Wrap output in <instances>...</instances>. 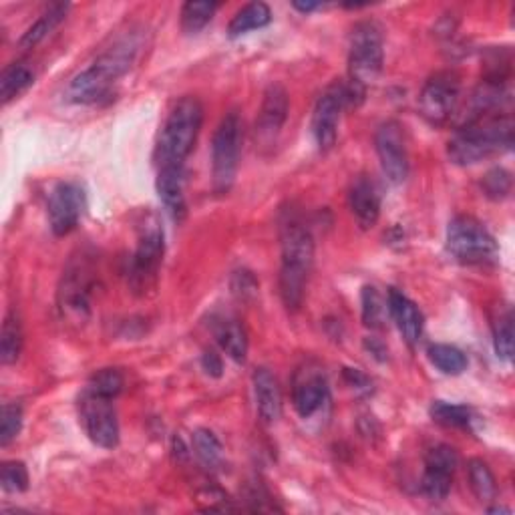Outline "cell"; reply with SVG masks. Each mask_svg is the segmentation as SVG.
Segmentation results:
<instances>
[{"mask_svg": "<svg viewBox=\"0 0 515 515\" xmlns=\"http://www.w3.org/2000/svg\"><path fill=\"white\" fill-rule=\"evenodd\" d=\"M143 47V31L129 29L119 35L85 71H81L67 87V101L91 105L109 95L113 85L131 71Z\"/></svg>", "mask_w": 515, "mask_h": 515, "instance_id": "obj_1", "label": "cell"}, {"mask_svg": "<svg viewBox=\"0 0 515 515\" xmlns=\"http://www.w3.org/2000/svg\"><path fill=\"white\" fill-rule=\"evenodd\" d=\"M280 296L290 312L300 310L314 262V238L304 220L286 210L280 218Z\"/></svg>", "mask_w": 515, "mask_h": 515, "instance_id": "obj_2", "label": "cell"}, {"mask_svg": "<svg viewBox=\"0 0 515 515\" xmlns=\"http://www.w3.org/2000/svg\"><path fill=\"white\" fill-rule=\"evenodd\" d=\"M513 145L511 115H487L463 123L447 145L449 159L457 165H473L495 153L509 151Z\"/></svg>", "mask_w": 515, "mask_h": 515, "instance_id": "obj_3", "label": "cell"}, {"mask_svg": "<svg viewBox=\"0 0 515 515\" xmlns=\"http://www.w3.org/2000/svg\"><path fill=\"white\" fill-rule=\"evenodd\" d=\"M204 123V107L196 97H182L169 111L157 141V157L161 163H186L194 151Z\"/></svg>", "mask_w": 515, "mask_h": 515, "instance_id": "obj_4", "label": "cell"}, {"mask_svg": "<svg viewBox=\"0 0 515 515\" xmlns=\"http://www.w3.org/2000/svg\"><path fill=\"white\" fill-rule=\"evenodd\" d=\"M242 119L238 111H230L222 117L212 139V188L218 196L230 194L234 188L240 151H242Z\"/></svg>", "mask_w": 515, "mask_h": 515, "instance_id": "obj_5", "label": "cell"}, {"mask_svg": "<svg viewBox=\"0 0 515 515\" xmlns=\"http://www.w3.org/2000/svg\"><path fill=\"white\" fill-rule=\"evenodd\" d=\"M449 254L469 266L491 264L497 260L499 248L491 232L473 216H455L447 226Z\"/></svg>", "mask_w": 515, "mask_h": 515, "instance_id": "obj_6", "label": "cell"}, {"mask_svg": "<svg viewBox=\"0 0 515 515\" xmlns=\"http://www.w3.org/2000/svg\"><path fill=\"white\" fill-rule=\"evenodd\" d=\"M383 31L373 21L355 25L349 45V75L355 85L367 89L383 71Z\"/></svg>", "mask_w": 515, "mask_h": 515, "instance_id": "obj_7", "label": "cell"}, {"mask_svg": "<svg viewBox=\"0 0 515 515\" xmlns=\"http://www.w3.org/2000/svg\"><path fill=\"white\" fill-rule=\"evenodd\" d=\"M163 250H165L163 228L159 226L157 218L151 216L141 226L137 248L129 262L127 274H129V284L135 292H143L155 282L163 260Z\"/></svg>", "mask_w": 515, "mask_h": 515, "instance_id": "obj_8", "label": "cell"}, {"mask_svg": "<svg viewBox=\"0 0 515 515\" xmlns=\"http://www.w3.org/2000/svg\"><path fill=\"white\" fill-rule=\"evenodd\" d=\"M461 79L453 71L435 73L421 89L419 109L431 125H445L459 107Z\"/></svg>", "mask_w": 515, "mask_h": 515, "instance_id": "obj_9", "label": "cell"}, {"mask_svg": "<svg viewBox=\"0 0 515 515\" xmlns=\"http://www.w3.org/2000/svg\"><path fill=\"white\" fill-rule=\"evenodd\" d=\"M79 415L85 433L95 445L103 449H115L119 445V421L113 399L85 389L79 401Z\"/></svg>", "mask_w": 515, "mask_h": 515, "instance_id": "obj_10", "label": "cell"}, {"mask_svg": "<svg viewBox=\"0 0 515 515\" xmlns=\"http://www.w3.org/2000/svg\"><path fill=\"white\" fill-rule=\"evenodd\" d=\"M87 208V194L79 182H59L51 194L47 204L49 226L57 238L69 236L81 222Z\"/></svg>", "mask_w": 515, "mask_h": 515, "instance_id": "obj_11", "label": "cell"}, {"mask_svg": "<svg viewBox=\"0 0 515 515\" xmlns=\"http://www.w3.org/2000/svg\"><path fill=\"white\" fill-rule=\"evenodd\" d=\"M345 107H351L347 83L330 85L316 101V107L312 113V133L322 151H328L334 147L338 137L340 113Z\"/></svg>", "mask_w": 515, "mask_h": 515, "instance_id": "obj_12", "label": "cell"}, {"mask_svg": "<svg viewBox=\"0 0 515 515\" xmlns=\"http://www.w3.org/2000/svg\"><path fill=\"white\" fill-rule=\"evenodd\" d=\"M375 147L387 180L403 184L409 178V153L403 127L397 121H385L375 133Z\"/></svg>", "mask_w": 515, "mask_h": 515, "instance_id": "obj_13", "label": "cell"}, {"mask_svg": "<svg viewBox=\"0 0 515 515\" xmlns=\"http://www.w3.org/2000/svg\"><path fill=\"white\" fill-rule=\"evenodd\" d=\"M457 467V451L451 445H435L425 455V471L421 479L423 493L433 501H443L453 485Z\"/></svg>", "mask_w": 515, "mask_h": 515, "instance_id": "obj_14", "label": "cell"}, {"mask_svg": "<svg viewBox=\"0 0 515 515\" xmlns=\"http://www.w3.org/2000/svg\"><path fill=\"white\" fill-rule=\"evenodd\" d=\"M155 186L167 214L176 222H182L188 214V202L184 194V186H186L184 163H161Z\"/></svg>", "mask_w": 515, "mask_h": 515, "instance_id": "obj_15", "label": "cell"}, {"mask_svg": "<svg viewBox=\"0 0 515 515\" xmlns=\"http://www.w3.org/2000/svg\"><path fill=\"white\" fill-rule=\"evenodd\" d=\"M288 109H290V103H288L286 89L280 83L268 85L256 119V137L260 139V143L270 145L278 137V133L286 123Z\"/></svg>", "mask_w": 515, "mask_h": 515, "instance_id": "obj_16", "label": "cell"}, {"mask_svg": "<svg viewBox=\"0 0 515 515\" xmlns=\"http://www.w3.org/2000/svg\"><path fill=\"white\" fill-rule=\"evenodd\" d=\"M61 310L67 316L85 318L89 314V300H91V278L87 266L79 264L67 270L63 276V284L59 290Z\"/></svg>", "mask_w": 515, "mask_h": 515, "instance_id": "obj_17", "label": "cell"}, {"mask_svg": "<svg viewBox=\"0 0 515 515\" xmlns=\"http://www.w3.org/2000/svg\"><path fill=\"white\" fill-rule=\"evenodd\" d=\"M349 208L361 230H371L381 218V194L373 180L361 176L349 190Z\"/></svg>", "mask_w": 515, "mask_h": 515, "instance_id": "obj_18", "label": "cell"}, {"mask_svg": "<svg viewBox=\"0 0 515 515\" xmlns=\"http://www.w3.org/2000/svg\"><path fill=\"white\" fill-rule=\"evenodd\" d=\"M387 308L391 318L395 320L399 332L403 334V338L407 340L409 347H415L417 342L423 336V326H425V318L423 312L419 310V306L405 296L401 290L391 288L389 290V300H387Z\"/></svg>", "mask_w": 515, "mask_h": 515, "instance_id": "obj_19", "label": "cell"}, {"mask_svg": "<svg viewBox=\"0 0 515 515\" xmlns=\"http://www.w3.org/2000/svg\"><path fill=\"white\" fill-rule=\"evenodd\" d=\"M252 385L260 419L266 425H274L282 417V391L278 379L272 375L270 369L260 367L254 371Z\"/></svg>", "mask_w": 515, "mask_h": 515, "instance_id": "obj_20", "label": "cell"}, {"mask_svg": "<svg viewBox=\"0 0 515 515\" xmlns=\"http://www.w3.org/2000/svg\"><path fill=\"white\" fill-rule=\"evenodd\" d=\"M328 401V383L322 375L310 373L298 379L292 389V405L302 419H310Z\"/></svg>", "mask_w": 515, "mask_h": 515, "instance_id": "obj_21", "label": "cell"}, {"mask_svg": "<svg viewBox=\"0 0 515 515\" xmlns=\"http://www.w3.org/2000/svg\"><path fill=\"white\" fill-rule=\"evenodd\" d=\"M71 5L69 3H55L51 5L29 29L27 33L21 37L19 47L21 49H35L39 43H43L65 19L69 13Z\"/></svg>", "mask_w": 515, "mask_h": 515, "instance_id": "obj_22", "label": "cell"}, {"mask_svg": "<svg viewBox=\"0 0 515 515\" xmlns=\"http://www.w3.org/2000/svg\"><path fill=\"white\" fill-rule=\"evenodd\" d=\"M216 340L222 351L236 363H244L248 355V336L240 320L222 318L216 324Z\"/></svg>", "mask_w": 515, "mask_h": 515, "instance_id": "obj_23", "label": "cell"}, {"mask_svg": "<svg viewBox=\"0 0 515 515\" xmlns=\"http://www.w3.org/2000/svg\"><path fill=\"white\" fill-rule=\"evenodd\" d=\"M272 23V11L266 3H250L246 7H242L234 19L228 25V37L230 39H238L250 31H258L264 29Z\"/></svg>", "mask_w": 515, "mask_h": 515, "instance_id": "obj_24", "label": "cell"}, {"mask_svg": "<svg viewBox=\"0 0 515 515\" xmlns=\"http://www.w3.org/2000/svg\"><path fill=\"white\" fill-rule=\"evenodd\" d=\"M33 83L35 71L27 63H13L0 75V99L7 105L33 87Z\"/></svg>", "mask_w": 515, "mask_h": 515, "instance_id": "obj_25", "label": "cell"}, {"mask_svg": "<svg viewBox=\"0 0 515 515\" xmlns=\"http://www.w3.org/2000/svg\"><path fill=\"white\" fill-rule=\"evenodd\" d=\"M23 351V328L17 314H7L0 332V361L3 365H13L19 361Z\"/></svg>", "mask_w": 515, "mask_h": 515, "instance_id": "obj_26", "label": "cell"}, {"mask_svg": "<svg viewBox=\"0 0 515 515\" xmlns=\"http://www.w3.org/2000/svg\"><path fill=\"white\" fill-rule=\"evenodd\" d=\"M427 357L435 369H439L443 375L457 377L467 371V357L463 351L451 345H431L427 351Z\"/></svg>", "mask_w": 515, "mask_h": 515, "instance_id": "obj_27", "label": "cell"}, {"mask_svg": "<svg viewBox=\"0 0 515 515\" xmlns=\"http://www.w3.org/2000/svg\"><path fill=\"white\" fill-rule=\"evenodd\" d=\"M467 475H469V485L473 495L481 501V503H489L495 499L497 495V483L493 477V471L489 469V465L481 459H471L467 465Z\"/></svg>", "mask_w": 515, "mask_h": 515, "instance_id": "obj_28", "label": "cell"}, {"mask_svg": "<svg viewBox=\"0 0 515 515\" xmlns=\"http://www.w3.org/2000/svg\"><path fill=\"white\" fill-rule=\"evenodd\" d=\"M493 349L497 359H513V314L509 308L499 312L493 320Z\"/></svg>", "mask_w": 515, "mask_h": 515, "instance_id": "obj_29", "label": "cell"}, {"mask_svg": "<svg viewBox=\"0 0 515 515\" xmlns=\"http://www.w3.org/2000/svg\"><path fill=\"white\" fill-rule=\"evenodd\" d=\"M216 11V3H194V0H190L182 7V31L186 35H198L208 27Z\"/></svg>", "mask_w": 515, "mask_h": 515, "instance_id": "obj_30", "label": "cell"}, {"mask_svg": "<svg viewBox=\"0 0 515 515\" xmlns=\"http://www.w3.org/2000/svg\"><path fill=\"white\" fill-rule=\"evenodd\" d=\"M433 421H437L439 425L445 427H453V429H467L471 425V409L465 405H453V403H445V401H435L429 409Z\"/></svg>", "mask_w": 515, "mask_h": 515, "instance_id": "obj_31", "label": "cell"}, {"mask_svg": "<svg viewBox=\"0 0 515 515\" xmlns=\"http://www.w3.org/2000/svg\"><path fill=\"white\" fill-rule=\"evenodd\" d=\"M194 451L206 467H216L222 461V443L210 429L194 431Z\"/></svg>", "mask_w": 515, "mask_h": 515, "instance_id": "obj_32", "label": "cell"}, {"mask_svg": "<svg viewBox=\"0 0 515 515\" xmlns=\"http://www.w3.org/2000/svg\"><path fill=\"white\" fill-rule=\"evenodd\" d=\"M511 174L505 167H493L481 180V190L485 198L493 202H501L511 194Z\"/></svg>", "mask_w": 515, "mask_h": 515, "instance_id": "obj_33", "label": "cell"}, {"mask_svg": "<svg viewBox=\"0 0 515 515\" xmlns=\"http://www.w3.org/2000/svg\"><path fill=\"white\" fill-rule=\"evenodd\" d=\"M123 385H125L123 375L117 369H103L91 377L87 391L115 399L123 391Z\"/></svg>", "mask_w": 515, "mask_h": 515, "instance_id": "obj_34", "label": "cell"}, {"mask_svg": "<svg viewBox=\"0 0 515 515\" xmlns=\"http://www.w3.org/2000/svg\"><path fill=\"white\" fill-rule=\"evenodd\" d=\"M0 483L7 493H23L29 489V469L21 461H7L0 471Z\"/></svg>", "mask_w": 515, "mask_h": 515, "instance_id": "obj_35", "label": "cell"}, {"mask_svg": "<svg viewBox=\"0 0 515 515\" xmlns=\"http://www.w3.org/2000/svg\"><path fill=\"white\" fill-rule=\"evenodd\" d=\"M23 429V409L17 403H5L3 421H0V445L7 447L19 437Z\"/></svg>", "mask_w": 515, "mask_h": 515, "instance_id": "obj_36", "label": "cell"}, {"mask_svg": "<svg viewBox=\"0 0 515 515\" xmlns=\"http://www.w3.org/2000/svg\"><path fill=\"white\" fill-rule=\"evenodd\" d=\"M361 302H363L365 326L379 328L383 324V314H385V306H383V298H381L379 290L375 286H365L363 294H361Z\"/></svg>", "mask_w": 515, "mask_h": 515, "instance_id": "obj_37", "label": "cell"}, {"mask_svg": "<svg viewBox=\"0 0 515 515\" xmlns=\"http://www.w3.org/2000/svg\"><path fill=\"white\" fill-rule=\"evenodd\" d=\"M232 288H234V294L246 298V296H250V294H254V292L258 290V282H256V278L252 276V272L242 270V272H236V274H234V278H232Z\"/></svg>", "mask_w": 515, "mask_h": 515, "instance_id": "obj_38", "label": "cell"}, {"mask_svg": "<svg viewBox=\"0 0 515 515\" xmlns=\"http://www.w3.org/2000/svg\"><path fill=\"white\" fill-rule=\"evenodd\" d=\"M202 367L204 371L214 377V379H220L224 375V361L222 357L216 353V351H206L204 357H202Z\"/></svg>", "mask_w": 515, "mask_h": 515, "instance_id": "obj_39", "label": "cell"}, {"mask_svg": "<svg viewBox=\"0 0 515 515\" xmlns=\"http://www.w3.org/2000/svg\"><path fill=\"white\" fill-rule=\"evenodd\" d=\"M345 381L353 387V389H357V391H365V393H369L371 389H373V383H371V379L365 375V373H361L359 369H345Z\"/></svg>", "mask_w": 515, "mask_h": 515, "instance_id": "obj_40", "label": "cell"}, {"mask_svg": "<svg viewBox=\"0 0 515 515\" xmlns=\"http://www.w3.org/2000/svg\"><path fill=\"white\" fill-rule=\"evenodd\" d=\"M292 7L296 9V11H300V13H304V15H308V13H314V11H320V9H324V5L322 3H300V0H294L292 3Z\"/></svg>", "mask_w": 515, "mask_h": 515, "instance_id": "obj_41", "label": "cell"}]
</instances>
